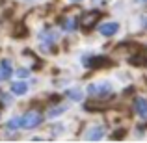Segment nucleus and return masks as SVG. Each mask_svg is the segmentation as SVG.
Wrapping results in <instances>:
<instances>
[{"label": "nucleus", "instance_id": "f257e3e1", "mask_svg": "<svg viewBox=\"0 0 147 143\" xmlns=\"http://www.w3.org/2000/svg\"><path fill=\"white\" fill-rule=\"evenodd\" d=\"M43 121V117H41L39 113H36V111H28V113L24 115H19V117H11L9 121H7V128L9 130H17V128H36L39 123Z\"/></svg>", "mask_w": 147, "mask_h": 143}, {"label": "nucleus", "instance_id": "f03ea898", "mask_svg": "<svg viewBox=\"0 0 147 143\" xmlns=\"http://www.w3.org/2000/svg\"><path fill=\"white\" fill-rule=\"evenodd\" d=\"M88 93L95 99H102V97L112 93V84L110 82H95L88 86Z\"/></svg>", "mask_w": 147, "mask_h": 143}, {"label": "nucleus", "instance_id": "7ed1b4c3", "mask_svg": "<svg viewBox=\"0 0 147 143\" xmlns=\"http://www.w3.org/2000/svg\"><path fill=\"white\" fill-rule=\"evenodd\" d=\"M119 32V22H104L99 26V34L104 37H112Z\"/></svg>", "mask_w": 147, "mask_h": 143}, {"label": "nucleus", "instance_id": "20e7f679", "mask_svg": "<svg viewBox=\"0 0 147 143\" xmlns=\"http://www.w3.org/2000/svg\"><path fill=\"white\" fill-rule=\"evenodd\" d=\"M11 75H13L11 61L9 60H2V61H0V82H6Z\"/></svg>", "mask_w": 147, "mask_h": 143}, {"label": "nucleus", "instance_id": "39448f33", "mask_svg": "<svg viewBox=\"0 0 147 143\" xmlns=\"http://www.w3.org/2000/svg\"><path fill=\"white\" fill-rule=\"evenodd\" d=\"M134 110H136L138 117L147 119V99H144V97H138V99L134 100Z\"/></svg>", "mask_w": 147, "mask_h": 143}, {"label": "nucleus", "instance_id": "423d86ee", "mask_svg": "<svg viewBox=\"0 0 147 143\" xmlns=\"http://www.w3.org/2000/svg\"><path fill=\"white\" fill-rule=\"evenodd\" d=\"M11 93L17 95V97H22L28 93V84L22 82V80H19V82H13L11 84Z\"/></svg>", "mask_w": 147, "mask_h": 143}, {"label": "nucleus", "instance_id": "0eeeda50", "mask_svg": "<svg viewBox=\"0 0 147 143\" xmlns=\"http://www.w3.org/2000/svg\"><path fill=\"white\" fill-rule=\"evenodd\" d=\"M99 17H100V13H99V11H90V13H86V15L82 17V26H86V28L93 26L95 22L99 21Z\"/></svg>", "mask_w": 147, "mask_h": 143}, {"label": "nucleus", "instance_id": "6e6552de", "mask_svg": "<svg viewBox=\"0 0 147 143\" xmlns=\"http://www.w3.org/2000/svg\"><path fill=\"white\" fill-rule=\"evenodd\" d=\"M104 138V128L102 126H93L86 132V140H102Z\"/></svg>", "mask_w": 147, "mask_h": 143}, {"label": "nucleus", "instance_id": "1a4fd4ad", "mask_svg": "<svg viewBox=\"0 0 147 143\" xmlns=\"http://www.w3.org/2000/svg\"><path fill=\"white\" fill-rule=\"evenodd\" d=\"M65 110H67V106H63V104H61V106H56V108H50L47 111V117L49 119H56V117H60Z\"/></svg>", "mask_w": 147, "mask_h": 143}, {"label": "nucleus", "instance_id": "9d476101", "mask_svg": "<svg viewBox=\"0 0 147 143\" xmlns=\"http://www.w3.org/2000/svg\"><path fill=\"white\" fill-rule=\"evenodd\" d=\"M60 26H61V30H65V32H73V30L76 28V22H75V19H61Z\"/></svg>", "mask_w": 147, "mask_h": 143}, {"label": "nucleus", "instance_id": "9b49d317", "mask_svg": "<svg viewBox=\"0 0 147 143\" xmlns=\"http://www.w3.org/2000/svg\"><path fill=\"white\" fill-rule=\"evenodd\" d=\"M67 97L71 100H82L84 99V91L80 89V87H73V89L67 91Z\"/></svg>", "mask_w": 147, "mask_h": 143}, {"label": "nucleus", "instance_id": "f8f14e48", "mask_svg": "<svg viewBox=\"0 0 147 143\" xmlns=\"http://www.w3.org/2000/svg\"><path fill=\"white\" fill-rule=\"evenodd\" d=\"M13 36H17V37H22V36H26V28L22 24H19L17 28L13 30Z\"/></svg>", "mask_w": 147, "mask_h": 143}, {"label": "nucleus", "instance_id": "ddd939ff", "mask_svg": "<svg viewBox=\"0 0 147 143\" xmlns=\"http://www.w3.org/2000/svg\"><path fill=\"white\" fill-rule=\"evenodd\" d=\"M28 75H30V71H26V69H17V76H21V78H26Z\"/></svg>", "mask_w": 147, "mask_h": 143}, {"label": "nucleus", "instance_id": "4468645a", "mask_svg": "<svg viewBox=\"0 0 147 143\" xmlns=\"http://www.w3.org/2000/svg\"><path fill=\"white\" fill-rule=\"evenodd\" d=\"M71 2H82V0H71Z\"/></svg>", "mask_w": 147, "mask_h": 143}, {"label": "nucleus", "instance_id": "2eb2a0df", "mask_svg": "<svg viewBox=\"0 0 147 143\" xmlns=\"http://www.w3.org/2000/svg\"><path fill=\"white\" fill-rule=\"evenodd\" d=\"M142 2H147V0H142Z\"/></svg>", "mask_w": 147, "mask_h": 143}]
</instances>
